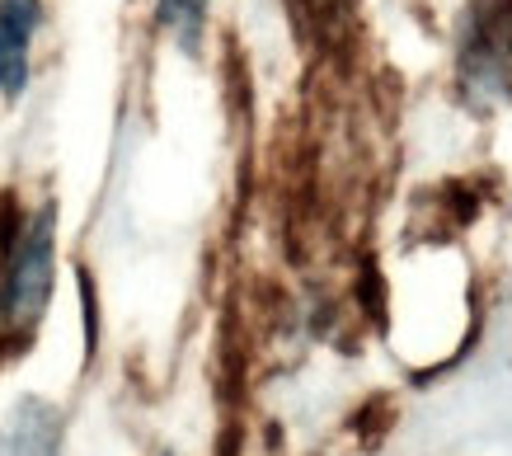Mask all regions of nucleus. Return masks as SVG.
Returning a JSON list of instances; mask_svg holds the SVG:
<instances>
[{"instance_id":"nucleus-1","label":"nucleus","mask_w":512,"mask_h":456,"mask_svg":"<svg viewBox=\"0 0 512 456\" xmlns=\"http://www.w3.org/2000/svg\"><path fill=\"white\" fill-rule=\"evenodd\" d=\"M0 254V330L24 339L52 297V207L29 221L0 226Z\"/></svg>"},{"instance_id":"nucleus-2","label":"nucleus","mask_w":512,"mask_h":456,"mask_svg":"<svg viewBox=\"0 0 512 456\" xmlns=\"http://www.w3.org/2000/svg\"><path fill=\"white\" fill-rule=\"evenodd\" d=\"M461 95L480 113L512 95V0H480L461 38Z\"/></svg>"},{"instance_id":"nucleus-3","label":"nucleus","mask_w":512,"mask_h":456,"mask_svg":"<svg viewBox=\"0 0 512 456\" xmlns=\"http://www.w3.org/2000/svg\"><path fill=\"white\" fill-rule=\"evenodd\" d=\"M43 24L38 0H0V95L15 99L29 85V48Z\"/></svg>"},{"instance_id":"nucleus-4","label":"nucleus","mask_w":512,"mask_h":456,"mask_svg":"<svg viewBox=\"0 0 512 456\" xmlns=\"http://www.w3.org/2000/svg\"><path fill=\"white\" fill-rule=\"evenodd\" d=\"M0 456H62V414L29 395L0 424Z\"/></svg>"},{"instance_id":"nucleus-5","label":"nucleus","mask_w":512,"mask_h":456,"mask_svg":"<svg viewBox=\"0 0 512 456\" xmlns=\"http://www.w3.org/2000/svg\"><path fill=\"white\" fill-rule=\"evenodd\" d=\"M156 24L170 29L184 48H198L202 24H207V0H156Z\"/></svg>"},{"instance_id":"nucleus-6","label":"nucleus","mask_w":512,"mask_h":456,"mask_svg":"<svg viewBox=\"0 0 512 456\" xmlns=\"http://www.w3.org/2000/svg\"><path fill=\"white\" fill-rule=\"evenodd\" d=\"M395 424V409H390L386 395H376L372 405H367V414H357L353 428H362V438H367V447H376V442L386 438V428Z\"/></svg>"}]
</instances>
